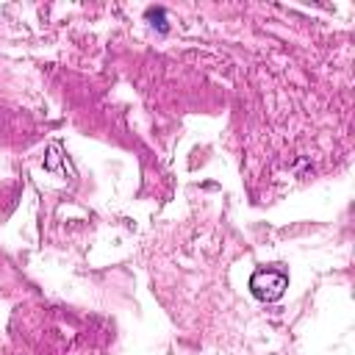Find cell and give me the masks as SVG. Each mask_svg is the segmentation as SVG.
<instances>
[{
	"label": "cell",
	"mask_w": 355,
	"mask_h": 355,
	"mask_svg": "<svg viewBox=\"0 0 355 355\" xmlns=\"http://www.w3.org/2000/svg\"><path fill=\"white\" fill-rule=\"evenodd\" d=\"M288 288V275L277 266H266V269H258L252 277H250V291L261 300V302H275L283 297V291Z\"/></svg>",
	"instance_id": "6da1fadb"
}]
</instances>
